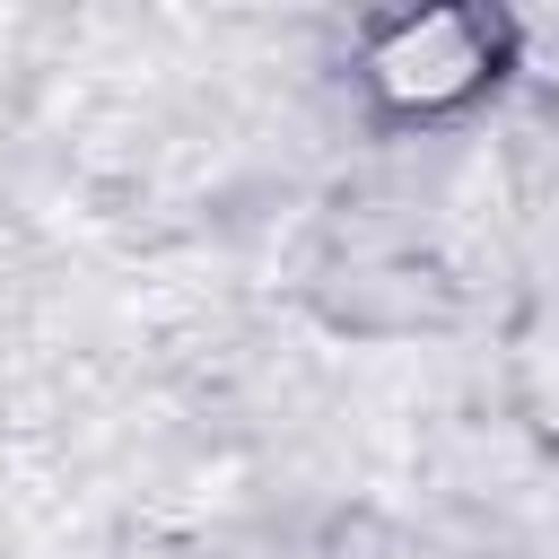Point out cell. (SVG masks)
<instances>
[{
  "instance_id": "6da1fadb",
  "label": "cell",
  "mask_w": 559,
  "mask_h": 559,
  "mask_svg": "<svg viewBox=\"0 0 559 559\" xmlns=\"http://www.w3.org/2000/svg\"><path fill=\"white\" fill-rule=\"evenodd\" d=\"M507 61H515V17L498 0H411L367 35L358 79L393 122H445L480 105Z\"/></svg>"
}]
</instances>
